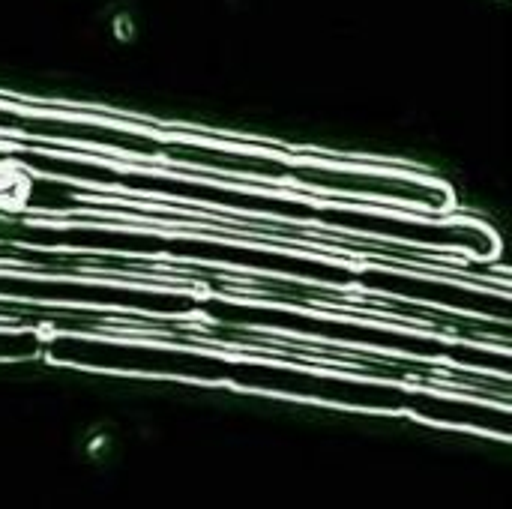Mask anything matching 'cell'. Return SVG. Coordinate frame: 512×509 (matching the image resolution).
<instances>
[{"label":"cell","mask_w":512,"mask_h":509,"mask_svg":"<svg viewBox=\"0 0 512 509\" xmlns=\"http://www.w3.org/2000/svg\"><path fill=\"white\" fill-rule=\"evenodd\" d=\"M201 318H210L225 327H249V330H270V333H291L321 342H339V345H360L420 360H447L453 366H471V369H495L507 378L510 372V354L507 351H489L429 333L384 327V324H366V321H348L333 315H315L294 306H270V303H243V300H225V297H204Z\"/></svg>","instance_id":"2"},{"label":"cell","mask_w":512,"mask_h":509,"mask_svg":"<svg viewBox=\"0 0 512 509\" xmlns=\"http://www.w3.org/2000/svg\"><path fill=\"white\" fill-rule=\"evenodd\" d=\"M33 138L39 144H81V150H102L111 159H135L171 168H195L201 174L216 171L222 150L216 144L165 138L114 123H93L66 114H39L0 105V138Z\"/></svg>","instance_id":"3"},{"label":"cell","mask_w":512,"mask_h":509,"mask_svg":"<svg viewBox=\"0 0 512 509\" xmlns=\"http://www.w3.org/2000/svg\"><path fill=\"white\" fill-rule=\"evenodd\" d=\"M42 351L54 363L81 366V369L234 384L246 390L285 393L297 399H315V402L348 405V408H363V411H405V414H417V417L447 423V426L498 432L504 438L512 429V417L507 408H492L483 402L429 393V390H411L402 384L339 378L330 372L237 360V357H222V354H207V351H192V348L117 342V339H99L87 333H54L42 339Z\"/></svg>","instance_id":"1"}]
</instances>
